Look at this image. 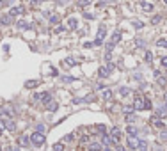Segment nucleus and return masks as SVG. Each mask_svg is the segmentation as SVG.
Returning a JSON list of instances; mask_svg holds the SVG:
<instances>
[{
	"label": "nucleus",
	"instance_id": "obj_17",
	"mask_svg": "<svg viewBox=\"0 0 167 151\" xmlns=\"http://www.w3.org/2000/svg\"><path fill=\"white\" fill-rule=\"evenodd\" d=\"M76 27H78V20H76V18H70V20H68V29L75 30Z\"/></svg>",
	"mask_w": 167,
	"mask_h": 151
},
{
	"label": "nucleus",
	"instance_id": "obj_36",
	"mask_svg": "<svg viewBox=\"0 0 167 151\" xmlns=\"http://www.w3.org/2000/svg\"><path fill=\"white\" fill-rule=\"evenodd\" d=\"M160 139L162 140H167V130L164 128V132H160Z\"/></svg>",
	"mask_w": 167,
	"mask_h": 151
},
{
	"label": "nucleus",
	"instance_id": "obj_8",
	"mask_svg": "<svg viewBox=\"0 0 167 151\" xmlns=\"http://www.w3.org/2000/svg\"><path fill=\"white\" fill-rule=\"evenodd\" d=\"M139 144H141V140H139L137 137H128V140H126V146H128L130 149H137Z\"/></svg>",
	"mask_w": 167,
	"mask_h": 151
},
{
	"label": "nucleus",
	"instance_id": "obj_22",
	"mask_svg": "<svg viewBox=\"0 0 167 151\" xmlns=\"http://www.w3.org/2000/svg\"><path fill=\"white\" fill-rule=\"evenodd\" d=\"M110 98H112V89H105V91H103V100L109 101Z\"/></svg>",
	"mask_w": 167,
	"mask_h": 151
},
{
	"label": "nucleus",
	"instance_id": "obj_9",
	"mask_svg": "<svg viewBox=\"0 0 167 151\" xmlns=\"http://www.w3.org/2000/svg\"><path fill=\"white\" fill-rule=\"evenodd\" d=\"M23 13H25V7H23V5H16V7H13V9L9 11L11 16H20V14H23Z\"/></svg>",
	"mask_w": 167,
	"mask_h": 151
},
{
	"label": "nucleus",
	"instance_id": "obj_43",
	"mask_svg": "<svg viewBox=\"0 0 167 151\" xmlns=\"http://www.w3.org/2000/svg\"><path fill=\"white\" fill-rule=\"evenodd\" d=\"M41 2H43V0H32L30 4H32V5H37V4H41Z\"/></svg>",
	"mask_w": 167,
	"mask_h": 151
},
{
	"label": "nucleus",
	"instance_id": "obj_31",
	"mask_svg": "<svg viewBox=\"0 0 167 151\" xmlns=\"http://www.w3.org/2000/svg\"><path fill=\"white\" fill-rule=\"evenodd\" d=\"M18 29H29V25H27V21H23V20H20V21H18Z\"/></svg>",
	"mask_w": 167,
	"mask_h": 151
},
{
	"label": "nucleus",
	"instance_id": "obj_2",
	"mask_svg": "<svg viewBox=\"0 0 167 151\" xmlns=\"http://www.w3.org/2000/svg\"><path fill=\"white\" fill-rule=\"evenodd\" d=\"M109 135H110V139H112V144L116 146V144H119V140H121V137H123V132H121V128L114 126L110 132H109Z\"/></svg>",
	"mask_w": 167,
	"mask_h": 151
},
{
	"label": "nucleus",
	"instance_id": "obj_18",
	"mask_svg": "<svg viewBox=\"0 0 167 151\" xmlns=\"http://www.w3.org/2000/svg\"><path fill=\"white\" fill-rule=\"evenodd\" d=\"M126 133H128V137H137V128L135 126H126Z\"/></svg>",
	"mask_w": 167,
	"mask_h": 151
},
{
	"label": "nucleus",
	"instance_id": "obj_5",
	"mask_svg": "<svg viewBox=\"0 0 167 151\" xmlns=\"http://www.w3.org/2000/svg\"><path fill=\"white\" fill-rule=\"evenodd\" d=\"M105 36H107V30H105V27L101 25V27H100V30H98V34H96V39H94V46H101V43H103Z\"/></svg>",
	"mask_w": 167,
	"mask_h": 151
},
{
	"label": "nucleus",
	"instance_id": "obj_26",
	"mask_svg": "<svg viewBox=\"0 0 167 151\" xmlns=\"http://www.w3.org/2000/svg\"><path fill=\"white\" fill-rule=\"evenodd\" d=\"M76 4H78V7H87L91 4V0H78Z\"/></svg>",
	"mask_w": 167,
	"mask_h": 151
},
{
	"label": "nucleus",
	"instance_id": "obj_28",
	"mask_svg": "<svg viewBox=\"0 0 167 151\" xmlns=\"http://www.w3.org/2000/svg\"><path fill=\"white\" fill-rule=\"evenodd\" d=\"M125 121H126V123H133V121H135V116H133V114H126V116H125Z\"/></svg>",
	"mask_w": 167,
	"mask_h": 151
},
{
	"label": "nucleus",
	"instance_id": "obj_16",
	"mask_svg": "<svg viewBox=\"0 0 167 151\" xmlns=\"http://www.w3.org/2000/svg\"><path fill=\"white\" fill-rule=\"evenodd\" d=\"M37 85H39V80H27V82H25V87H27V89H34Z\"/></svg>",
	"mask_w": 167,
	"mask_h": 151
},
{
	"label": "nucleus",
	"instance_id": "obj_35",
	"mask_svg": "<svg viewBox=\"0 0 167 151\" xmlns=\"http://www.w3.org/2000/svg\"><path fill=\"white\" fill-rule=\"evenodd\" d=\"M153 60V54L151 52H146V62H151Z\"/></svg>",
	"mask_w": 167,
	"mask_h": 151
},
{
	"label": "nucleus",
	"instance_id": "obj_25",
	"mask_svg": "<svg viewBox=\"0 0 167 151\" xmlns=\"http://www.w3.org/2000/svg\"><path fill=\"white\" fill-rule=\"evenodd\" d=\"M160 21H162V16H160V14H156V16L151 18V23H153V25H158Z\"/></svg>",
	"mask_w": 167,
	"mask_h": 151
},
{
	"label": "nucleus",
	"instance_id": "obj_13",
	"mask_svg": "<svg viewBox=\"0 0 167 151\" xmlns=\"http://www.w3.org/2000/svg\"><path fill=\"white\" fill-rule=\"evenodd\" d=\"M119 41H121V32H114V34H112V38H110V41H109V43H110V45H114V46H116V45H117Z\"/></svg>",
	"mask_w": 167,
	"mask_h": 151
},
{
	"label": "nucleus",
	"instance_id": "obj_4",
	"mask_svg": "<svg viewBox=\"0 0 167 151\" xmlns=\"http://www.w3.org/2000/svg\"><path fill=\"white\" fill-rule=\"evenodd\" d=\"M114 69V64H107V66H101L100 69H98V76L100 78H107V76H110V71Z\"/></svg>",
	"mask_w": 167,
	"mask_h": 151
},
{
	"label": "nucleus",
	"instance_id": "obj_27",
	"mask_svg": "<svg viewBox=\"0 0 167 151\" xmlns=\"http://www.w3.org/2000/svg\"><path fill=\"white\" fill-rule=\"evenodd\" d=\"M54 151H64V144H62V142H57V144H54Z\"/></svg>",
	"mask_w": 167,
	"mask_h": 151
},
{
	"label": "nucleus",
	"instance_id": "obj_46",
	"mask_svg": "<svg viewBox=\"0 0 167 151\" xmlns=\"http://www.w3.org/2000/svg\"><path fill=\"white\" fill-rule=\"evenodd\" d=\"M139 2H144V0H139Z\"/></svg>",
	"mask_w": 167,
	"mask_h": 151
},
{
	"label": "nucleus",
	"instance_id": "obj_45",
	"mask_svg": "<svg viewBox=\"0 0 167 151\" xmlns=\"http://www.w3.org/2000/svg\"><path fill=\"white\" fill-rule=\"evenodd\" d=\"M162 2H164V4H165V5H167V0H162Z\"/></svg>",
	"mask_w": 167,
	"mask_h": 151
},
{
	"label": "nucleus",
	"instance_id": "obj_19",
	"mask_svg": "<svg viewBox=\"0 0 167 151\" xmlns=\"http://www.w3.org/2000/svg\"><path fill=\"white\" fill-rule=\"evenodd\" d=\"M50 23H52V25H59V23H60V16H59V14H52V16H50Z\"/></svg>",
	"mask_w": 167,
	"mask_h": 151
},
{
	"label": "nucleus",
	"instance_id": "obj_7",
	"mask_svg": "<svg viewBox=\"0 0 167 151\" xmlns=\"http://www.w3.org/2000/svg\"><path fill=\"white\" fill-rule=\"evenodd\" d=\"M34 100H39L43 105H46V103H50V101H52V94H50V93H41V94L34 96Z\"/></svg>",
	"mask_w": 167,
	"mask_h": 151
},
{
	"label": "nucleus",
	"instance_id": "obj_42",
	"mask_svg": "<svg viewBox=\"0 0 167 151\" xmlns=\"http://www.w3.org/2000/svg\"><path fill=\"white\" fill-rule=\"evenodd\" d=\"M5 151H20L18 148H11V146H9V148H5Z\"/></svg>",
	"mask_w": 167,
	"mask_h": 151
},
{
	"label": "nucleus",
	"instance_id": "obj_32",
	"mask_svg": "<svg viewBox=\"0 0 167 151\" xmlns=\"http://www.w3.org/2000/svg\"><path fill=\"white\" fill-rule=\"evenodd\" d=\"M64 64H66V66H70V68H71V66H75V64H76V62H75V59H66V60H64Z\"/></svg>",
	"mask_w": 167,
	"mask_h": 151
},
{
	"label": "nucleus",
	"instance_id": "obj_11",
	"mask_svg": "<svg viewBox=\"0 0 167 151\" xmlns=\"http://www.w3.org/2000/svg\"><path fill=\"white\" fill-rule=\"evenodd\" d=\"M0 23H2L4 27L11 25V23H13V16H11V14H4V16H0Z\"/></svg>",
	"mask_w": 167,
	"mask_h": 151
},
{
	"label": "nucleus",
	"instance_id": "obj_34",
	"mask_svg": "<svg viewBox=\"0 0 167 151\" xmlns=\"http://www.w3.org/2000/svg\"><path fill=\"white\" fill-rule=\"evenodd\" d=\"M133 27H135V29H142L144 23H142V21H133Z\"/></svg>",
	"mask_w": 167,
	"mask_h": 151
},
{
	"label": "nucleus",
	"instance_id": "obj_12",
	"mask_svg": "<svg viewBox=\"0 0 167 151\" xmlns=\"http://www.w3.org/2000/svg\"><path fill=\"white\" fill-rule=\"evenodd\" d=\"M141 9H142L144 13H151V11L155 9V5L149 4V2H141Z\"/></svg>",
	"mask_w": 167,
	"mask_h": 151
},
{
	"label": "nucleus",
	"instance_id": "obj_38",
	"mask_svg": "<svg viewBox=\"0 0 167 151\" xmlns=\"http://www.w3.org/2000/svg\"><path fill=\"white\" fill-rule=\"evenodd\" d=\"M160 64H162V66H164V68H165V69H167V55H165V57H162V60H160Z\"/></svg>",
	"mask_w": 167,
	"mask_h": 151
},
{
	"label": "nucleus",
	"instance_id": "obj_6",
	"mask_svg": "<svg viewBox=\"0 0 167 151\" xmlns=\"http://www.w3.org/2000/svg\"><path fill=\"white\" fill-rule=\"evenodd\" d=\"M2 121H4V128H5L7 132H14V130H16V123H14L11 117H4Z\"/></svg>",
	"mask_w": 167,
	"mask_h": 151
},
{
	"label": "nucleus",
	"instance_id": "obj_10",
	"mask_svg": "<svg viewBox=\"0 0 167 151\" xmlns=\"http://www.w3.org/2000/svg\"><path fill=\"white\" fill-rule=\"evenodd\" d=\"M29 142H30V139H29L27 135H20V137H18V146H20V148L29 146Z\"/></svg>",
	"mask_w": 167,
	"mask_h": 151
},
{
	"label": "nucleus",
	"instance_id": "obj_20",
	"mask_svg": "<svg viewBox=\"0 0 167 151\" xmlns=\"http://www.w3.org/2000/svg\"><path fill=\"white\" fill-rule=\"evenodd\" d=\"M91 142V137L89 135H82V139H80V146H87Z\"/></svg>",
	"mask_w": 167,
	"mask_h": 151
},
{
	"label": "nucleus",
	"instance_id": "obj_37",
	"mask_svg": "<svg viewBox=\"0 0 167 151\" xmlns=\"http://www.w3.org/2000/svg\"><path fill=\"white\" fill-rule=\"evenodd\" d=\"M36 132L45 133V125H37V126H36Z\"/></svg>",
	"mask_w": 167,
	"mask_h": 151
},
{
	"label": "nucleus",
	"instance_id": "obj_48",
	"mask_svg": "<svg viewBox=\"0 0 167 151\" xmlns=\"http://www.w3.org/2000/svg\"><path fill=\"white\" fill-rule=\"evenodd\" d=\"M125 151H126V149H125Z\"/></svg>",
	"mask_w": 167,
	"mask_h": 151
},
{
	"label": "nucleus",
	"instance_id": "obj_29",
	"mask_svg": "<svg viewBox=\"0 0 167 151\" xmlns=\"http://www.w3.org/2000/svg\"><path fill=\"white\" fill-rule=\"evenodd\" d=\"M123 110H125V116H126V114H131L133 110H135V109H133V105H126Z\"/></svg>",
	"mask_w": 167,
	"mask_h": 151
},
{
	"label": "nucleus",
	"instance_id": "obj_21",
	"mask_svg": "<svg viewBox=\"0 0 167 151\" xmlns=\"http://www.w3.org/2000/svg\"><path fill=\"white\" fill-rule=\"evenodd\" d=\"M156 46H158V48H167V39L165 38L158 39V41H156Z\"/></svg>",
	"mask_w": 167,
	"mask_h": 151
},
{
	"label": "nucleus",
	"instance_id": "obj_41",
	"mask_svg": "<svg viewBox=\"0 0 167 151\" xmlns=\"http://www.w3.org/2000/svg\"><path fill=\"white\" fill-rule=\"evenodd\" d=\"M64 140H70V142H71V140H73V135H71V133H70V135H66V137H64Z\"/></svg>",
	"mask_w": 167,
	"mask_h": 151
},
{
	"label": "nucleus",
	"instance_id": "obj_24",
	"mask_svg": "<svg viewBox=\"0 0 167 151\" xmlns=\"http://www.w3.org/2000/svg\"><path fill=\"white\" fill-rule=\"evenodd\" d=\"M96 130H100V135H105V133H109L107 132V126H105V125H98V126H96Z\"/></svg>",
	"mask_w": 167,
	"mask_h": 151
},
{
	"label": "nucleus",
	"instance_id": "obj_30",
	"mask_svg": "<svg viewBox=\"0 0 167 151\" xmlns=\"http://www.w3.org/2000/svg\"><path fill=\"white\" fill-rule=\"evenodd\" d=\"M119 94H121V96H128V94H130V89H128V87H121Z\"/></svg>",
	"mask_w": 167,
	"mask_h": 151
},
{
	"label": "nucleus",
	"instance_id": "obj_33",
	"mask_svg": "<svg viewBox=\"0 0 167 151\" xmlns=\"http://www.w3.org/2000/svg\"><path fill=\"white\" fill-rule=\"evenodd\" d=\"M139 149H141V151H148V144H146L144 140H141V144H139Z\"/></svg>",
	"mask_w": 167,
	"mask_h": 151
},
{
	"label": "nucleus",
	"instance_id": "obj_15",
	"mask_svg": "<svg viewBox=\"0 0 167 151\" xmlns=\"http://www.w3.org/2000/svg\"><path fill=\"white\" fill-rule=\"evenodd\" d=\"M45 107H46V110H48V112H55L57 109H59V103H55V101H50V103H46Z\"/></svg>",
	"mask_w": 167,
	"mask_h": 151
},
{
	"label": "nucleus",
	"instance_id": "obj_39",
	"mask_svg": "<svg viewBox=\"0 0 167 151\" xmlns=\"http://www.w3.org/2000/svg\"><path fill=\"white\" fill-rule=\"evenodd\" d=\"M114 149H116V151H125V146H121V144H116V146H114Z\"/></svg>",
	"mask_w": 167,
	"mask_h": 151
},
{
	"label": "nucleus",
	"instance_id": "obj_23",
	"mask_svg": "<svg viewBox=\"0 0 167 151\" xmlns=\"http://www.w3.org/2000/svg\"><path fill=\"white\" fill-rule=\"evenodd\" d=\"M153 125H155L156 128H165V123L160 121V119H153Z\"/></svg>",
	"mask_w": 167,
	"mask_h": 151
},
{
	"label": "nucleus",
	"instance_id": "obj_40",
	"mask_svg": "<svg viewBox=\"0 0 167 151\" xmlns=\"http://www.w3.org/2000/svg\"><path fill=\"white\" fill-rule=\"evenodd\" d=\"M55 32H57V34H60V32H64V27H62V25H57Z\"/></svg>",
	"mask_w": 167,
	"mask_h": 151
},
{
	"label": "nucleus",
	"instance_id": "obj_3",
	"mask_svg": "<svg viewBox=\"0 0 167 151\" xmlns=\"http://www.w3.org/2000/svg\"><path fill=\"white\" fill-rule=\"evenodd\" d=\"M146 96H135V101H133V109L135 110H146Z\"/></svg>",
	"mask_w": 167,
	"mask_h": 151
},
{
	"label": "nucleus",
	"instance_id": "obj_44",
	"mask_svg": "<svg viewBox=\"0 0 167 151\" xmlns=\"http://www.w3.org/2000/svg\"><path fill=\"white\" fill-rule=\"evenodd\" d=\"M164 100H165V103H167V93H165V94H164Z\"/></svg>",
	"mask_w": 167,
	"mask_h": 151
},
{
	"label": "nucleus",
	"instance_id": "obj_47",
	"mask_svg": "<svg viewBox=\"0 0 167 151\" xmlns=\"http://www.w3.org/2000/svg\"><path fill=\"white\" fill-rule=\"evenodd\" d=\"M0 151H2V148H0Z\"/></svg>",
	"mask_w": 167,
	"mask_h": 151
},
{
	"label": "nucleus",
	"instance_id": "obj_14",
	"mask_svg": "<svg viewBox=\"0 0 167 151\" xmlns=\"http://www.w3.org/2000/svg\"><path fill=\"white\" fill-rule=\"evenodd\" d=\"M101 144H103V146H114V144H112V139H110V135H109V133L101 135Z\"/></svg>",
	"mask_w": 167,
	"mask_h": 151
},
{
	"label": "nucleus",
	"instance_id": "obj_1",
	"mask_svg": "<svg viewBox=\"0 0 167 151\" xmlns=\"http://www.w3.org/2000/svg\"><path fill=\"white\" fill-rule=\"evenodd\" d=\"M30 142L34 146H43L46 142V137H45V133H41V132H34L30 135Z\"/></svg>",
	"mask_w": 167,
	"mask_h": 151
}]
</instances>
